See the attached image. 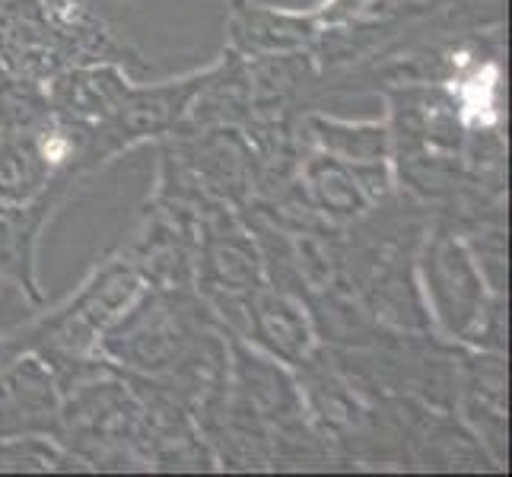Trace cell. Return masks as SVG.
<instances>
[{
  "instance_id": "6da1fadb",
  "label": "cell",
  "mask_w": 512,
  "mask_h": 477,
  "mask_svg": "<svg viewBox=\"0 0 512 477\" xmlns=\"http://www.w3.org/2000/svg\"><path fill=\"white\" fill-rule=\"evenodd\" d=\"M58 423V395L39 360H20L0 373V439L48 433Z\"/></svg>"
},
{
  "instance_id": "7a4b0ae2",
  "label": "cell",
  "mask_w": 512,
  "mask_h": 477,
  "mask_svg": "<svg viewBox=\"0 0 512 477\" xmlns=\"http://www.w3.org/2000/svg\"><path fill=\"white\" fill-rule=\"evenodd\" d=\"M51 166L35 140H0V204H29L48 185Z\"/></svg>"
},
{
  "instance_id": "3957f363",
  "label": "cell",
  "mask_w": 512,
  "mask_h": 477,
  "mask_svg": "<svg viewBox=\"0 0 512 477\" xmlns=\"http://www.w3.org/2000/svg\"><path fill=\"white\" fill-rule=\"evenodd\" d=\"M39 220L29 217L26 204H0V268L13 274L29 290L32 299H39L32 280V242Z\"/></svg>"
},
{
  "instance_id": "277c9868",
  "label": "cell",
  "mask_w": 512,
  "mask_h": 477,
  "mask_svg": "<svg viewBox=\"0 0 512 477\" xmlns=\"http://www.w3.org/2000/svg\"><path fill=\"white\" fill-rule=\"evenodd\" d=\"M258 322L261 334L271 341V347L280 357H296L299 350H306V325L293 306H287L284 299H268L258 306Z\"/></svg>"
},
{
  "instance_id": "5b68a950",
  "label": "cell",
  "mask_w": 512,
  "mask_h": 477,
  "mask_svg": "<svg viewBox=\"0 0 512 477\" xmlns=\"http://www.w3.org/2000/svg\"><path fill=\"white\" fill-rule=\"evenodd\" d=\"M319 137L322 144L338 153L344 159H363V163H376V159L382 156L385 150V131L376 128V125H325V121H319Z\"/></svg>"
},
{
  "instance_id": "8992f818",
  "label": "cell",
  "mask_w": 512,
  "mask_h": 477,
  "mask_svg": "<svg viewBox=\"0 0 512 477\" xmlns=\"http://www.w3.org/2000/svg\"><path fill=\"white\" fill-rule=\"evenodd\" d=\"M64 462V455L48 446L45 439H35V436H4L0 443V471H48V468H58Z\"/></svg>"
},
{
  "instance_id": "52a82bcc",
  "label": "cell",
  "mask_w": 512,
  "mask_h": 477,
  "mask_svg": "<svg viewBox=\"0 0 512 477\" xmlns=\"http://www.w3.org/2000/svg\"><path fill=\"white\" fill-rule=\"evenodd\" d=\"M312 185H315V194H319V201L328 210H334V214H357V207L363 204L357 182L350 185V179L334 163L315 166Z\"/></svg>"
}]
</instances>
